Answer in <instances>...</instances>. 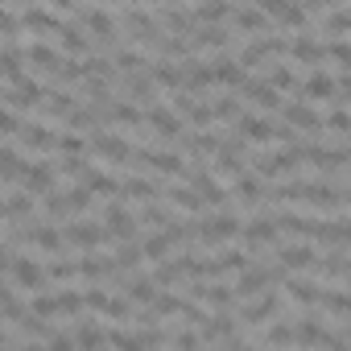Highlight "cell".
Segmentation results:
<instances>
[{"label": "cell", "instance_id": "obj_1", "mask_svg": "<svg viewBox=\"0 0 351 351\" xmlns=\"http://www.w3.org/2000/svg\"><path fill=\"white\" fill-rule=\"evenodd\" d=\"M240 236V215L236 211H203L195 219V248H219Z\"/></svg>", "mask_w": 351, "mask_h": 351}, {"label": "cell", "instance_id": "obj_2", "mask_svg": "<svg viewBox=\"0 0 351 351\" xmlns=\"http://www.w3.org/2000/svg\"><path fill=\"white\" fill-rule=\"evenodd\" d=\"M302 169V153L298 145H285V149H269V153H252V173L265 182H277L285 173H298Z\"/></svg>", "mask_w": 351, "mask_h": 351}, {"label": "cell", "instance_id": "obj_3", "mask_svg": "<svg viewBox=\"0 0 351 351\" xmlns=\"http://www.w3.org/2000/svg\"><path fill=\"white\" fill-rule=\"evenodd\" d=\"M145 128L157 136V141H165V145H178V136L186 132V124H182V116L173 112L169 104H161V99H153L149 108H145Z\"/></svg>", "mask_w": 351, "mask_h": 351}, {"label": "cell", "instance_id": "obj_4", "mask_svg": "<svg viewBox=\"0 0 351 351\" xmlns=\"http://www.w3.org/2000/svg\"><path fill=\"white\" fill-rule=\"evenodd\" d=\"M62 240H66V248H75V252H99L112 236L104 232V223H83L79 215H71L66 228H62Z\"/></svg>", "mask_w": 351, "mask_h": 351}, {"label": "cell", "instance_id": "obj_5", "mask_svg": "<svg viewBox=\"0 0 351 351\" xmlns=\"http://www.w3.org/2000/svg\"><path fill=\"white\" fill-rule=\"evenodd\" d=\"M58 17H54V9H42V5H25L21 9V42L29 38V42H46V38H54L58 34Z\"/></svg>", "mask_w": 351, "mask_h": 351}, {"label": "cell", "instance_id": "obj_6", "mask_svg": "<svg viewBox=\"0 0 351 351\" xmlns=\"http://www.w3.org/2000/svg\"><path fill=\"white\" fill-rule=\"evenodd\" d=\"M104 232L112 240H136L141 236V223H136V215L128 211L124 199H108V207H104Z\"/></svg>", "mask_w": 351, "mask_h": 351}, {"label": "cell", "instance_id": "obj_7", "mask_svg": "<svg viewBox=\"0 0 351 351\" xmlns=\"http://www.w3.org/2000/svg\"><path fill=\"white\" fill-rule=\"evenodd\" d=\"M236 240H244V248H248L252 256H261V248H277V244H281V228H277L273 215H261V219H252L248 228L240 223V236H236Z\"/></svg>", "mask_w": 351, "mask_h": 351}, {"label": "cell", "instance_id": "obj_8", "mask_svg": "<svg viewBox=\"0 0 351 351\" xmlns=\"http://www.w3.org/2000/svg\"><path fill=\"white\" fill-rule=\"evenodd\" d=\"M161 203L169 211H178V215H203L207 211L203 199H199V191L191 182H182V178H178V186H161Z\"/></svg>", "mask_w": 351, "mask_h": 351}, {"label": "cell", "instance_id": "obj_9", "mask_svg": "<svg viewBox=\"0 0 351 351\" xmlns=\"http://www.w3.org/2000/svg\"><path fill=\"white\" fill-rule=\"evenodd\" d=\"M236 91H240L248 104H256L261 112H273V116H277V108H281V91H277V87H269V79H265V75H248Z\"/></svg>", "mask_w": 351, "mask_h": 351}, {"label": "cell", "instance_id": "obj_10", "mask_svg": "<svg viewBox=\"0 0 351 351\" xmlns=\"http://www.w3.org/2000/svg\"><path fill=\"white\" fill-rule=\"evenodd\" d=\"M314 261H318V248H310L306 240H298V244H277V265H281L285 273H310Z\"/></svg>", "mask_w": 351, "mask_h": 351}, {"label": "cell", "instance_id": "obj_11", "mask_svg": "<svg viewBox=\"0 0 351 351\" xmlns=\"http://www.w3.org/2000/svg\"><path fill=\"white\" fill-rule=\"evenodd\" d=\"M191 302L211 306V310H236L240 306V298L228 285H211V281H191Z\"/></svg>", "mask_w": 351, "mask_h": 351}, {"label": "cell", "instance_id": "obj_12", "mask_svg": "<svg viewBox=\"0 0 351 351\" xmlns=\"http://www.w3.org/2000/svg\"><path fill=\"white\" fill-rule=\"evenodd\" d=\"M58 62H62V50L50 46V42H29V46H25V66H29L34 75H50V79H54Z\"/></svg>", "mask_w": 351, "mask_h": 351}, {"label": "cell", "instance_id": "obj_13", "mask_svg": "<svg viewBox=\"0 0 351 351\" xmlns=\"http://www.w3.org/2000/svg\"><path fill=\"white\" fill-rule=\"evenodd\" d=\"M232 29L236 34H244V38H261V34H269L273 29V21H269V13H261L256 5H236V13H232Z\"/></svg>", "mask_w": 351, "mask_h": 351}, {"label": "cell", "instance_id": "obj_14", "mask_svg": "<svg viewBox=\"0 0 351 351\" xmlns=\"http://www.w3.org/2000/svg\"><path fill=\"white\" fill-rule=\"evenodd\" d=\"M21 145L29 149V153H54V141H58V132L54 128H46V120H21Z\"/></svg>", "mask_w": 351, "mask_h": 351}, {"label": "cell", "instance_id": "obj_15", "mask_svg": "<svg viewBox=\"0 0 351 351\" xmlns=\"http://www.w3.org/2000/svg\"><path fill=\"white\" fill-rule=\"evenodd\" d=\"M21 186H25L34 199H42V195H50V191H58V173H54V165L29 161V169L21 173Z\"/></svg>", "mask_w": 351, "mask_h": 351}, {"label": "cell", "instance_id": "obj_16", "mask_svg": "<svg viewBox=\"0 0 351 351\" xmlns=\"http://www.w3.org/2000/svg\"><path fill=\"white\" fill-rule=\"evenodd\" d=\"M120 199L124 203H153V199H161V186L149 178V173H128L120 182Z\"/></svg>", "mask_w": 351, "mask_h": 351}, {"label": "cell", "instance_id": "obj_17", "mask_svg": "<svg viewBox=\"0 0 351 351\" xmlns=\"http://www.w3.org/2000/svg\"><path fill=\"white\" fill-rule=\"evenodd\" d=\"M9 273H13L17 289H25V293H38V289L46 285V273H42V265H38V261H29V256H13Z\"/></svg>", "mask_w": 351, "mask_h": 351}, {"label": "cell", "instance_id": "obj_18", "mask_svg": "<svg viewBox=\"0 0 351 351\" xmlns=\"http://www.w3.org/2000/svg\"><path fill=\"white\" fill-rule=\"evenodd\" d=\"M54 38H58V50H62V54H75V58H79V54H91V38H87V29H83L79 21H62Z\"/></svg>", "mask_w": 351, "mask_h": 351}, {"label": "cell", "instance_id": "obj_19", "mask_svg": "<svg viewBox=\"0 0 351 351\" xmlns=\"http://www.w3.org/2000/svg\"><path fill=\"white\" fill-rule=\"evenodd\" d=\"M232 128H236L248 145H252V141H256V145H273V124L261 120V116H252V112H240V116L232 120Z\"/></svg>", "mask_w": 351, "mask_h": 351}, {"label": "cell", "instance_id": "obj_20", "mask_svg": "<svg viewBox=\"0 0 351 351\" xmlns=\"http://www.w3.org/2000/svg\"><path fill=\"white\" fill-rule=\"evenodd\" d=\"M302 66H293V62H269L265 66V79H269V87H277L281 95L285 91H298V83H302Z\"/></svg>", "mask_w": 351, "mask_h": 351}, {"label": "cell", "instance_id": "obj_21", "mask_svg": "<svg viewBox=\"0 0 351 351\" xmlns=\"http://www.w3.org/2000/svg\"><path fill=\"white\" fill-rule=\"evenodd\" d=\"M75 104H79V99H75L71 91H54V87H46V95H42L38 112H42V120H62Z\"/></svg>", "mask_w": 351, "mask_h": 351}, {"label": "cell", "instance_id": "obj_22", "mask_svg": "<svg viewBox=\"0 0 351 351\" xmlns=\"http://www.w3.org/2000/svg\"><path fill=\"white\" fill-rule=\"evenodd\" d=\"M5 215L29 223V219H38V199H34L29 191H9V195H5Z\"/></svg>", "mask_w": 351, "mask_h": 351}, {"label": "cell", "instance_id": "obj_23", "mask_svg": "<svg viewBox=\"0 0 351 351\" xmlns=\"http://www.w3.org/2000/svg\"><path fill=\"white\" fill-rule=\"evenodd\" d=\"M25 169H29V157H21V153H17V149H9V145H0V182L17 186Z\"/></svg>", "mask_w": 351, "mask_h": 351}, {"label": "cell", "instance_id": "obj_24", "mask_svg": "<svg viewBox=\"0 0 351 351\" xmlns=\"http://www.w3.org/2000/svg\"><path fill=\"white\" fill-rule=\"evenodd\" d=\"M211 75H215V87H240L248 79V71L236 62V58H215L211 62Z\"/></svg>", "mask_w": 351, "mask_h": 351}, {"label": "cell", "instance_id": "obj_25", "mask_svg": "<svg viewBox=\"0 0 351 351\" xmlns=\"http://www.w3.org/2000/svg\"><path fill=\"white\" fill-rule=\"evenodd\" d=\"M232 13H236L232 0H199V5H195V17H199V21H211V25L232 21Z\"/></svg>", "mask_w": 351, "mask_h": 351}, {"label": "cell", "instance_id": "obj_26", "mask_svg": "<svg viewBox=\"0 0 351 351\" xmlns=\"http://www.w3.org/2000/svg\"><path fill=\"white\" fill-rule=\"evenodd\" d=\"M95 191L87 186V182H75L71 191H66V207H71V215H87V211H95Z\"/></svg>", "mask_w": 351, "mask_h": 351}, {"label": "cell", "instance_id": "obj_27", "mask_svg": "<svg viewBox=\"0 0 351 351\" xmlns=\"http://www.w3.org/2000/svg\"><path fill=\"white\" fill-rule=\"evenodd\" d=\"M71 339H75V347H99V343H108V330H99L91 318H87V322L79 318V326L71 330Z\"/></svg>", "mask_w": 351, "mask_h": 351}, {"label": "cell", "instance_id": "obj_28", "mask_svg": "<svg viewBox=\"0 0 351 351\" xmlns=\"http://www.w3.org/2000/svg\"><path fill=\"white\" fill-rule=\"evenodd\" d=\"M211 112H215V120L232 124V120L244 112V104H240V95H219V91H215V99H211Z\"/></svg>", "mask_w": 351, "mask_h": 351}, {"label": "cell", "instance_id": "obj_29", "mask_svg": "<svg viewBox=\"0 0 351 351\" xmlns=\"http://www.w3.org/2000/svg\"><path fill=\"white\" fill-rule=\"evenodd\" d=\"M141 252H145V261H149V265H157V261H165V256H169V240H165L161 232H149V236L141 240Z\"/></svg>", "mask_w": 351, "mask_h": 351}, {"label": "cell", "instance_id": "obj_30", "mask_svg": "<svg viewBox=\"0 0 351 351\" xmlns=\"http://www.w3.org/2000/svg\"><path fill=\"white\" fill-rule=\"evenodd\" d=\"M0 42H21V17L9 5H0Z\"/></svg>", "mask_w": 351, "mask_h": 351}, {"label": "cell", "instance_id": "obj_31", "mask_svg": "<svg viewBox=\"0 0 351 351\" xmlns=\"http://www.w3.org/2000/svg\"><path fill=\"white\" fill-rule=\"evenodd\" d=\"M54 153H87V136L83 132H58V141H54Z\"/></svg>", "mask_w": 351, "mask_h": 351}, {"label": "cell", "instance_id": "obj_32", "mask_svg": "<svg viewBox=\"0 0 351 351\" xmlns=\"http://www.w3.org/2000/svg\"><path fill=\"white\" fill-rule=\"evenodd\" d=\"M54 298H58V314H87L79 289H62V293H54Z\"/></svg>", "mask_w": 351, "mask_h": 351}, {"label": "cell", "instance_id": "obj_33", "mask_svg": "<svg viewBox=\"0 0 351 351\" xmlns=\"http://www.w3.org/2000/svg\"><path fill=\"white\" fill-rule=\"evenodd\" d=\"M29 314H34V318H54V314H58V298H54V293H34Z\"/></svg>", "mask_w": 351, "mask_h": 351}, {"label": "cell", "instance_id": "obj_34", "mask_svg": "<svg viewBox=\"0 0 351 351\" xmlns=\"http://www.w3.org/2000/svg\"><path fill=\"white\" fill-rule=\"evenodd\" d=\"M108 302H112V293H108V289H99V285L83 293V306H87V310H95V314H104V310H108Z\"/></svg>", "mask_w": 351, "mask_h": 351}, {"label": "cell", "instance_id": "obj_35", "mask_svg": "<svg viewBox=\"0 0 351 351\" xmlns=\"http://www.w3.org/2000/svg\"><path fill=\"white\" fill-rule=\"evenodd\" d=\"M169 343H173V347H195V343H199V335H195V330H173V335H169Z\"/></svg>", "mask_w": 351, "mask_h": 351}, {"label": "cell", "instance_id": "obj_36", "mask_svg": "<svg viewBox=\"0 0 351 351\" xmlns=\"http://www.w3.org/2000/svg\"><path fill=\"white\" fill-rule=\"evenodd\" d=\"M132 5H145L149 9V5H161V0H132Z\"/></svg>", "mask_w": 351, "mask_h": 351}, {"label": "cell", "instance_id": "obj_37", "mask_svg": "<svg viewBox=\"0 0 351 351\" xmlns=\"http://www.w3.org/2000/svg\"><path fill=\"white\" fill-rule=\"evenodd\" d=\"M5 5H29V0H5Z\"/></svg>", "mask_w": 351, "mask_h": 351}, {"label": "cell", "instance_id": "obj_38", "mask_svg": "<svg viewBox=\"0 0 351 351\" xmlns=\"http://www.w3.org/2000/svg\"><path fill=\"white\" fill-rule=\"evenodd\" d=\"M0 91H5V87H0Z\"/></svg>", "mask_w": 351, "mask_h": 351}]
</instances>
